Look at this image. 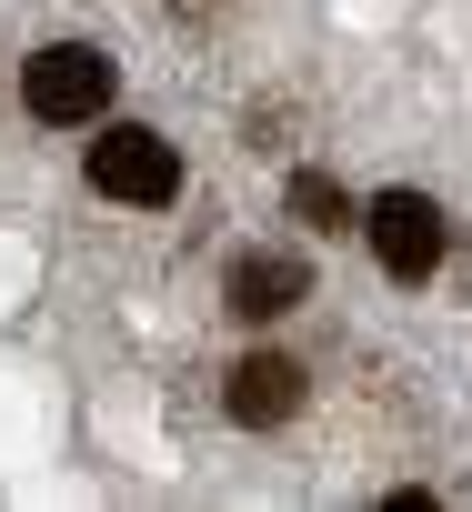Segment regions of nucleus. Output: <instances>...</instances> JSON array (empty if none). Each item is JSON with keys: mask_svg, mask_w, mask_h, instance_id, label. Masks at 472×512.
Wrapping results in <instances>:
<instances>
[{"mask_svg": "<svg viewBox=\"0 0 472 512\" xmlns=\"http://www.w3.org/2000/svg\"><path fill=\"white\" fill-rule=\"evenodd\" d=\"M91 191H101V201H131V211H161V201H181V151H171L161 131L121 121V131L91 141Z\"/></svg>", "mask_w": 472, "mask_h": 512, "instance_id": "obj_1", "label": "nucleus"}, {"mask_svg": "<svg viewBox=\"0 0 472 512\" xmlns=\"http://www.w3.org/2000/svg\"><path fill=\"white\" fill-rule=\"evenodd\" d=\"M21 101H31V121L81 131V121H101V111H111V61H101V51H81V41H51V51H31Z\"/></svg>", "mask_w": 472, "mask_h": 512, "instance_id": "obj_2", "label": "nucleus"}, {"mask_svg": "<svg viewBox=\"0 0 472 512\" xmlns=\"http://www.w3.org/2000/svg\"><path fill=\"white\" fill-rule=\"evenodd\" d=\"M362 231H372V262H382L392 282H432V272H442V211H432L422 191H382V201L362 211Z\"/></svg>", "mask_w": 472, "mask_h": 512, "instance_id": "obj_3", "label": "nucleus"}, {"mask_svg": "<svg viewBox=\"0 0 472 512\" xmlns=\"http://www.w3.org/2000/svg\"><path fill=\"white\" fill-rule=\"evenodd\" d=\"M292 412H302V362H282V352H252L242 372H231V422L272 432V422H292Z\"/></svg>", "mask_w": 472, "mask_h": 512, "instance_id": "obj_4", "label": "nucleus"}, {"mask_svg": "<svg viewBox=\"0 0 472 512\" xmlns=\"http://www.w3.org/2000/svg\"><path fill=\"white\" fill-rule=\"evenodd\" d=\"M302 292H312V272L282 262V251H242V262H231V312L242 322H282Z\"/></svg>", "mask_w": 472, "mask_h": 512, "instance_id": "obj_5", "label": "nucleus"}, {"mask_svg": "<svg viewBox=\"0 0 472 512\" xmlns=\"http://www.w3.org/2000/svg\"><path fill=\"white\" fill-rule=\"evenodd\" d=\"M292 211H302L312 231H352V221H362V211L342 201V181H322V171H292Z\"/></svg>", "mask_w": 472, "mask_h": 512, "instance_id": "obj_6", "label": "nucleus"}]
</instances>
